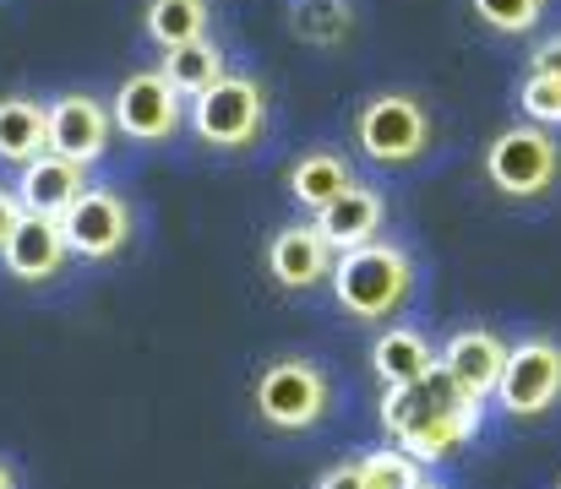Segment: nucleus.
Segmentation results:
<instances>
[{
	"label": "nucleus",
	"mask_w": 561,
	"mask_h": 489,
	"mask_svg": "<svg viewBox=\"0 0 561 489\" xmlns=\"http://www.w3.org/2000/svg\"><path fill=\"white\" fill-rule=\"evenodd\" d=\"M469 16L496 38H529L546 27L551 0H469Z\"/></svg>",
	"instance_id": "obj_21"
},
{
	"label": "nucleus",
	"mask_w": 561,
	"mask_h": 489,
	"mask_svg": "<svg viewBox=\"0 0 561 489\" xmlns=\"http://www.w3.org/2000/svg\"><path fill=\"white\" fill-rule=\"evenodd\" d=\"M414 489H442V485H431V479H420V485H414Z\"/></svg>",
	"instance_id": "obj_29"
},
{
	"label": "nucleus",
	"mask_w": 561,
	"mask_h": 489,
	"mask_svg": "<svg viewBox=\"0 0 561 489\" xmlns=\"http://www.w3.org/2000/svg\"><path fill=\"white\" fill-rule=\"evenodd\" d=\"M0 489H16V474H11L5 463H0Z\"/></svg>",
	"instance_id": "obj_28"
},
{
	"label": "nucleus",
	"mask_w": 561,
	"mask_h": 489,
	"mask_svg": "<svg viewBox=\"0 0 561 489\" xmlns=\"http://www.w3.org/2000/svg\"><path fill=\"white\" fill-rule=\"evenodd\" d=\"M480 414H485L480 397L458 392L442 370H431L425 403H420V414L392 435V446L409 452L414 463H442V457H453L458 446H469V441L480 435Z\"/></svg>",
	"instance_id": "obj_6"
},
{
	"label": "nucleus",
	"mask_w": 561,
	"mask_h": 489,
	"mask_svg": "<svg viewBox=\"0 0 561 489\" xmlns=\"http://www.w3.org/2000/svg\"><path fill=\"white\" fill-rule=\"evenodd\" d=\"M251 408L267 430L306 435L333 414V375L317 359H300V353L273 359V364H262V375L251 386Z\"/></svg>",
	"instance_id": "obj_4"
},
{
	"label": "nucleus",
	"mask_w": 561,
	"mask_h": 489,
	"mask_svg": "<svg viewBox=\"0 0 561 489\" xmlns=\"http://www.w3.org/2000/svg\"><path fill=\"white\" fill-rule=\"evenodd\" d=\"M317 489H366V479H360V463H333V468L317 479Z\"/></svg>",
	"instance_id": "obj_26"
},
{
	"label": "nucleus",
	"mask_w": 561,
	"mask_h": 489,
	"mask_svg": "<svg viewBox=\"0 0 561 489\" xmlns=\"http://www.w3.org/2000/svg\"><path fill=\"white\" fill-rule=\"evenodd\" d=\"M513 104H518V115H524L529 126L561 131V77H551V71H524Z\"/></svg>",
	"instance_id": "obj_22"
},
{
	"label": "nucleus",
	"mask_w": 561,
	"mask_h": 489,
	"mask_svg": "<svg viewBox=\"0 0 561 489\" xmlns=\"http://www.w3.org/2000/svg\"><path fill=\"white\" fill-rule=\"evenodd\" d=\"M360 479H366V489H414L420 485V463L398 446H381V452L360 457Z\"/></svg>",
	"instance_id": "obj_23"
},
{
	"label": "nucleus",
	"mask_w": 561,
	"mask_h": 489,
	"mask_svg": "<svg viewBox=\"0 0 561 489\" xmlns=\"http://www.w3.org/2000/svg\"><path fill=\"white\" fill-rule=\"evenodd\" d=\"M529 71H551V77H561V27L546 33V38L529 49Z\"/></svg>",
	"instance_id": "obj_25"
},
{
	"label": "nucleus",
	"mask_w": 561,
	"mask_h": 489,
	"mask_svg": "<svg viewBox=\"0 0 561 489\" xmlns=\"http://www.w3.org/2000/svg\"><path fill=\"white\" fill-rule=\"evenodd\" d=\"M262 267H267V278H273L284 294H311V289H322L328 272H333V245L317 234L311 218H306V223H284V229L267 240Z\"/></svg>",
	"instance_id": "obj_12"
},
{
	"label": "nucleus",
	"mask_w": 561,
	"mask_h": 489,
	"mask_svg": "<svg viewBox=\"0 0 561 489\" xmlns=\"http://www.w3.org/2000/svg\"><path fill=\"white\" fill-rule=\"evenodd\" d=\"M38 153H49V104L33 93H5L0 98V163L22 168Z\"/></svg>",
	"instance_id": "obj_17"
},
{
	"label": "nucleus",
	"mask_w": 561,
	"mask_h": 489,
	"mask_svg": "<svg viewBox=\"0 0 561 489\" xmlns=\"http://www.w3.org/2000/svg\"><path fill=\"white\" fill-rule=\"evenodd\" d=\"M311 223H317V234L333 245V256L339 251H355V245H371L387 234V196L366 185V179H355L350 190H339L322 212H311Z\"/></svg>",
	"instance_id": "obj_14"
},
{
	"label": "nucleus",
	"mask_w": 561,
	"mask_h": 489,
	"mask_svg": "<svg viewBox=\"0 0 561 489\" xmlns=\"http://www.w3.org/2000/svg\"><path fill=\"white\" fill-rule=\"evenodd\" d=\"M360 174H355V163L344 159L339 148H306L300 159L289 163V174H284V190H289V201L295 207H306V212H322L339 190H350Z\"/></svg>",
	"instance_id": "obj_16"
},
{
	"label": "nucleus",
	"mask_w": 561,
	"mask_h": 489,
	"mask_svg": "<svg viewBox=\"0 0 561 489\" xmlns=\"http://www.w3.org/2000/svg\"><path fill=\"white\" fill-rule=\"evenodd\" d=\"M295 27H300L311 44H333V38L350 33V5H344V0H300Z\"/></svg>",
	"instance_id": "obj_24"
},
{
	"label": "nucleus",
	"mask_w": 561,
	"mask_h": 489,
	"mask_svg": "<svg viewBox=\"0 0 561 489\" xmlns=\"http://www.w3.org/2000/svg\"><path fill=\"white\" fill-rule=\"evenodd\" d=\"M16 218H22V201H16V190H11V185H0V245L11 240Z\"/></svg>",
	"instance_id": "obj_27"
},
{
	"label": "nucleus",
	"mask_w": 561,
	"mask_h": 489,
	"mask_svg": "<svg viewBox=\"0 0 561 489\" xmlns=\"http://www.w3.org/2000/svg\"><path fill=\"white\" fill-rule=\"evenodd\" d=\"M485 185L507 201H540L561 185V137L546 126H502L491 142H485Z\"/></svg>",
	"instance_id": "obj_5"
},
{
	"label": "nucleus",
	"mask_w": 561,
	"mask_h": 489,
	"mask_svg": "<svg viewBox=\"0 0 561 489\" xmlns=\"http://www.w3.org/2000/svg\"><path fill=\"white\" fill-rule=\"evenodd\" d=\"M186 131L207 153H256L273 131V98L251 71H224L207 93L186 98Z\"/></svg>",
	"instance_id": "obj_2"
},
{
	"label": "nucleus",
	"mask_w": 561,
	"mask_h": 489,
	"mask_svg": "<svg viewBox=\"0 0 561 489\" xmlns=\"http://www.w3.org/2000/svg\"><path fill=\"white\" fill-rule=\"evenodd\" d=\"M502 364H507V342H502L491 326H458V331L436 348V370H442L458 392H469V397H480V403L496 392Z\"/></svg>",
	"instance_id": "obj_13"
},
{
	"label": "nucleus",
	"mask_w": 561,
	"mask_h": 489,
	"mask_svg": "<svg viewBox=\"0 0 561 489\" xmlns=\"http://www.w3.org/2000/svg\"><path fill=\"white\" fill-rule=\"evenodd\" d=\"M115 148V120H110V104L93 98V93H60L49 104V153L71 163H93L110 159Z\"/></svg>",
	"instance_id": "obj_10"
},
{
	"label": "nucleus",
	"mask_w": 561,
	"mask_h": 489,
	"mask_svg": "<svg viewBox=\"0 0 561 489\" xmlns=\"http://www.w3.org/2000/svg\"><path fill=\"white\" fill-rule=\"evenodd\" d=\"M110 120H115V137L137 148H170L186 137V98L170 88L164 71H131L110 98Z\"/></svg>",
	"instance_id": "obj_7"
},
{
	"label": "nucleus",
	"mask_w": 561,
	"mask_h": 489,
	"mask_svg": "<svg viewBox=\"0 0 561 489\" xmlns=\"http://www.w3.org/2000/svg\"><path fill=\"white\" fill-rule=\"evenodd\" d=\"M159 71L170 77V88H175L181 98H196V93H207V88L229 71V55H224V44L207 33V38H191L181 49H164Z\"/></svg>",
	"instance_id": "obj_20"
},
{
	"label": "nucleus",
	"mask_w": 561,
	"mask_h": 489,
	"mask_svg": "<svg viewBox=\"0 0 561 489\" xmlns=\"http://www.w3.org/2000/svg\"><path fill=\"white\" fill-rule=\"evenodd\" d=\"M71 245H66V229L60 218H44V212H22L11 240L0 245V267L16 278V283H55L66 278L71 267Z\"/></svg>",
	"instance_id": "obj_11"
},
{
	"label": "nucleus",
	"mask_w": 561,
	"mask_h": 489,
	"mask_svg": "<svg viewBox=\"0 0 561 489\" xmlns=\"http://www.w3.org/2000/svg\"><path fill=\"white\" fill-rule=\"evenodd\" d=\"M496 408L513 419H540L561 403V342L557 337H524L507 348V364L496 375Z\"/></svg>",
	"instance_id": "obj_9"
},
{
	"label": "nucleus",
	"mask_w": 561,
	"mask_h": 489,
	"mask_svg": "<svg viewBox=\"0 0 561 489\" xmlns=\"http://www.w3.org/2000/svg\"><path fill=\"white\" fill-rule=\"evenodd\" d=\"M371 370L387 386H403V381H425L436 370V342L420 331V326H381L371 342Z\"/></svg>",
	"instance_id": "obj_18"
},
{
	"label": "nucleus",
	"mask_w": 561,
	"mask_h": 489,
	"mask_svg": "<svg viewBox=\"0 0 561 489\" xmlns=\"http://www.w3.org/2000/svg\"><path fill=\"white\" fill-rule=\"evenodd\" d=\"M333 305L350 316V322H398L409 305H414V289H420V267L414 256L398 245V240H371V245H355V251H339L333 256Z\"/></svg>",
	"instance_id": "obj_1"
},
{
	"label": "nucleus",
	"mask_w": 561,
	"mask_h": 489,
	"mask_svg": "<svg viewBox=\"0 0 561 489\" xmlns=\"http://www.w3.org/2000/svg\"><path fill=\"white\" fill-rule=\"evenodd\" d=\"M142 33L159 55L181 49L191 38H207L213 33V0H148L142 5Z\"/></svg>",
	"instance_id": "obj_19"
},
{
	"label": "nucleus",
	"mask_w": 561,
	"mask_h": 489,
	"mask_svg": "<svg viewBox=\"0 0 561 489\" xmlns=\"http://www.w3.org/2000/svg\"><path fill=\"white\" fill-rule=\"evenodd\" d=\"M355 148L360 159L376 168H414L436 148V115L420 93H403V88H387L371 93L360 109H355Z\"/></svg>",
	"instance_id": "obj_3"
},
{
	"label": "nucleus",
	"mask_w": 561,
	"mask_h": 489,
	"mask_svg": "<svg viewBox=\"0 0 561 489\" xmlns=\"http://www.w3.org/2000/svg\"><path fill=\"white\" fill-rule=\"evenodd\" d=\"M93 179H88V163H71L60 159V153H38L33 163H22L16 168V201H22V212H44V218H66V207L88 190Z\"/></svg>",
	"instance_id": "obj_15"
},
{
	"label": "nucleus",
	"mask_w": 561,
	"mask_h": 489,
	"mask_svg": "<svg viewBox=\"0 0 561 489\" xmlns=\"http://www.w3.org/2000/svg\"><path fill=\"white\" fill-rule=\"evenodd\" d=\"M60 229H66V245H71L77 261L104 267V261H121V256L131 251V240H137V212H131V201H126L121 190L88 185V190L66 207Z\"/></svg>",
	"instance_id": "obj_8"
}]
</instances>
